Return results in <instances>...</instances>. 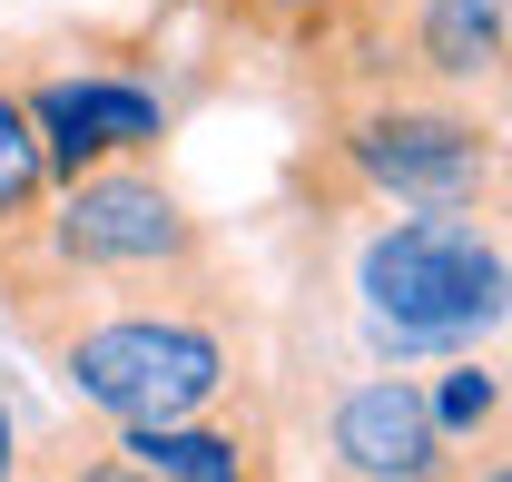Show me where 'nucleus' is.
<instances>
[{"label":"nucleus","mask_w":512,"mask_h":482,"mask_svg":"<svg viewBox=\"0 0 512 482\" xmlns=\"http://www.w3.org/2000/svg\"><path fill=\"white\" fill-rule=\"evenodd\" d=\"M0 315L30 355L60 374V394L99 423H178L207 404L266 394L256 325L237 276L217 286H89L40 246L0 256Z\"/></svg>","instance_id":"f257e3e1"},{"label":"nucleus","mask_w":512,"mask_h":482,"mask_svg":"<svg viewBox=\"0 0 512 482\" xmlns=\"http://www.w3.org/2000/svg\"><path fill=\"white\" fill-rule=\"evenodd\" d=\"M306 168H335V197L355 207L512 227V109L473 89H424V79L325 89Z\"/></svg>","instance_id":"f03ea898"},{"label":"nucleus","mask_w":512,"mask_h":482,"mask_svg":"<svg viewBox=\"0 0 512 482\" xmlns=\"http://www.w3.org/2000/svg\"><path fill=\"white\" fill-rule=\"evenodd\" d=\"M355 296H365V345L384 364L463 355L493 325H512V246L483 217L394 207V227H375L355 256Z\"/></svg>","instance_id":"7ed1b4c3"},{"label":"nucleus","mask_w":512,"mask_h":482,"mask_svg":"<svg viewBox=\"0 0 512 482\" xmlns=\"http://www.w3.org/2000/svg\"><path fill=\"white\" fill-rule=\"evenodd\" d=\"M30 246L89 286H217V276H237L217 227L188 207V187L158 158H99L89 178L50 187V217Z\"/></svg>","instance_id":"20e7f679"},{"label":"nucleus","mask_w":512,"mask_h":482,"mask_svg":"<svg viewBox=\"0 0 512 482\" xmlns=\"http://www.w3.org/2000/svg\"><path fill=\"white\" fill-rule=\"evenodd\" d=\"M306 69H316V99L365 79H424V89H473L512 109V0H355Z\"/></svg>","instance_id":"39448f33"},{"label":"nucleus","mask_w":512,"mask_h":482,"mask_svg":"<svg viewBox=\"0 0 512 482\" xmlns=\"http://www.w3.org/2000/svg\"><path fill=\"white\" fill-rule=\"evenodd\" d=\"M20 109H30V128H40L50 187L89 178L99 158H158V148H168V99H158L128 60L30 69V79H20Z\"/></svg>","instance_id":"423d86ee"},{"label":"nucleus","mask_w":512,"mask_h":482,"mask_svg":"<svg viewBox=\"0 0 512 482\" xmlns=\"http://www.w3.org/2000/svg\"><path fill=\"white\" fill-rule=\"evenodd\" d=\"M473 453H453L434 394L414 364H375L325 394V482H453Z\"/></svg>","instance_id":"0eeeda50"},{"label":"nucleus","mask_w":512,"mask_h":482,"mask_svg":"<svg viewBox=\"0 0 512 482\" xmlns=\"http://www.w3.org/2000/svg\"><path fill=\"white\" fill-rule=\"evenodd\" d=\"M109 443L128 463H148L158 482H286V443H276L266 394H237V404H207L178 423H109Z\"/></svg>","instance_id":"6e6552de"},{"label":"nucleus","mask_w":512,"mask_h":482,"mask_svg":"<svg viewBox=\"0 0 512 482\" xmlns=\"http://www.w3.org/2000/svg\"><path fill=\"white\" fill-rule=\"evenodd\" d=\"M40 217H50V158H40V128L20 109V79L0 69V256H20L40 237Z\"/></svg>","instance_id":"1a4fd4ad"},{"label":"nucleus","mask_w":512,"mask_h":482,"mask_svg":"<svg viewBox=\"0 0 512 482\" xmlns=\"http://www.w3.org/2000/svg\"><path fill=\"white\" fill-rule=\"evenodd\" d=\"M237 40H256V50H286V60H316L325 40H335V20L355 10V0H207Z\"/></svg>","instance_id":"9d476101"},{"label":"nucleus","mask_w":512,"mask_h":482,"mask_svg":"<svg viewBox=\"0 0 512 482\" xmlns=\"http://www.w3.org/2000/svg\"><path fill=\"white\" fill-rule=\"evenodd\" d=\"M60 482H158V473L128 463L119 443H69V453H60Z\"/></svg>","instance_id":"9b49d317"},{"label":"nucleus","mask_w":512,"mask_h":482,"mask_svg":"<svg viewBox=\"0 0 512 482\" xmlns=\"http://www.w3.org/2000/svg\"><path fill=\"white\" fill-rule=\"evenodd\" d=\"M20 473V433H10V414H0V482Z\"/></svg>","instance_id":"f8f14e48"},{"label":"nucleus","mask_w":512,"mask_h":482,"mask_svg":"<svg viewBox=\"0 0 512 482\" xmlns=\"http://www.w3.org/2000/svg\"><path fill=\"white\" fill-rule=\"evenodd\" d=\"M10 482H60V463H30V473H10Z\"/></svg>","instance_id":"ddd939ff"},{"label":"nucleus","mask_w":512,"mask_h":482,"mask_svg":"<svg viewBox=\"0 0 512 482\" xmlns=\"http://www.w3.org/2000/svg\"><path fill=\"white\" fill-rule=\"evenodd\" d=\"M158 10H188V0H158Z\"/></svg>","instance_id":"4468645a"}]
</instances>
